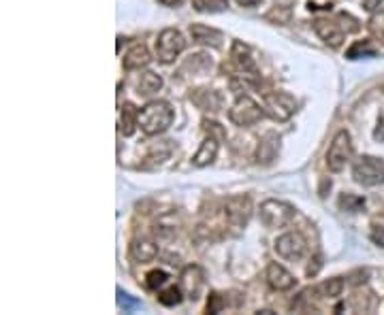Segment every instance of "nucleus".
I'll list each match as a JSON object with an SVG mask.
<instances>
[{"label":"nucleus","mask_w":384,"mask_h":315,"mask_svg":"<svg viewBox=\"0 0 384 315\" xmlns=\"http://www.w3.org/2000/svg\"><path fill=\"white\" fill-rule=\"evenodd\" d=\"M173 117H176V113H173L169 103L154 101L147 107H143V111L139 113V128L149 136L160 134L173 124Z\"/></svg>","instance_id":"f257e3e1"},{"label":"nucleus","mask_w":384,"mask_h":315,"mask_svg":"<svg viewBox=\"0 0 384 315\" xmlns=\"http://www.w3.org/2000/svg\"><path fill=\"white\" fill-rule=\"evenodd\" d=\"M352 177L357 184L368 186V188L384 184V160L374 158V155H361L355 162Z\"/></svg>","instance_id":"f03ea898"},{"label":"nucleus","mask_w":384,"mask_h":315,"mask_svg":"<svg viewBox=\"0 0 384 315\" xmlns=\"http://www.w3.org/2000/svg\"><path fill=\"white\" fill-rule=\"evenodd\" d=\"M350 158H352V139L346 130H339L333 136L329 151H326V166L333 173H339L350 162Z\"/></svg>","instance_id":"7ed1b4c3"},{"label":"nucleus","mask_w":384,"mask_h":315,"mask_svg":"<svg viewBox=\"0 0 384 315\" xmlns=\"http://www.w3.org/2000/svg\"><path fill=\"white\" fill-rule=\"evenodd\" d=\"M263 105H265V111L278 122L291 120V117L295 115V111H297L295 96L288 94V92H269V94H265Z\"/></svg>","instance_id":"20e7f679"},{"label":"nucleus","mask_w":384,"mask_h":315,"mask_svg":"<svg viewBox=\"0 0 384 315\" xmlns=\"http://www.w3.org/2000/svg\"><path fill=\"white\" fill-rule=\"evenodd\" d=\"M184 47H186V38L176 28L163 30L156 38V55L163 64H171L184 51Z\"/></svg>","instance_id":"39448f33"},{"label":"nucleus","mask_w":384,"mask_h":315,"mask_svg":"<svg viewBox=\"0 0 384 315\" xmlns=\"http://www.w3.org/2000/svg\"><path fill=\"white\" fill-rule=\"evenodd\" d=\"M295 218V209L282 201H265L261 205V222L267 228H284Z\"/></svg>","instance_id":"423d86ee"},{"label":"nucleus","mask_w":384,"mask_h":315,"mask_svg":"<svg viewBox=\"0 0 384 315\" xmlns=\"http://www.w3.org/2000/svg\"><path fill=\"white\" fill-rule=\"evenodd\" d=\"M261 117H263V109L250 96H239L228 111V120L241 128L254 126L256 122H261Z\"/></svg>","instance_id":"0eeeda50"},{"label":"nucleus","mask_w":384,"mask_h":315,"mask_svg":"<svg viewBox=\"0 0 384 315\" xmlns=\"http://www.w3.org/2000/svg\"><path fill=\"white\" fill-rule=\"evenodd\" d=\"M250 215H252V201L245 194L228 196L224 203V218L230 226L243 228L250 222Z\"/></svg>","instance_id":"6e6552de"},{"label":"nucleus","mask_w":384,"mask_h":315,"mask_svg":"<svg viewBox=\"0 0 384 315\" xmlns=\"http://www.w3.org/2000/svg\"><path fill=\"white\" fill-rule=\"evenodd\" d=\"M276 251L282 255L284 260H301L305 253V241L299 232H286L278 236L276 241Z\"/></svg>","instance_id":"1a4fd4ad"},{"label":"nucleus","mask_w":384,"mask_h":315,"mask_svg":"<svg viewBox=\"0 0 384 315\" xmlns=\"http://www.w3.org/2000/svg\"><path fill=\"white\" fill-rule=\"evenodd\" d=\"M267 284L278 292H286V290H291L295 286V277L282 264L272 262L267 266Z\"/></svg>","instance_id":"9d476101"},{"label":"nucleus","mask_w":384,"mask_h":315,"mask_svg":"<svg viewBox=\"0 0 384 315\" xmlns=\"http://www.w3.org/2000/svg\"><path fill=\"white\" fill-rule=\"evenodd\" d=\"M230 58H233V62H235V66L245 75H252V77H256L259 75V66H256V62H254V58L250 55V49L241 43V41H235L233 43V49H230Z\"/></svg>","instance_id":"9b49d317"},{"label":"nucleus","mask_w":384,"mask_h":315,"mask_svg":"<svg viewBox=\"0 0 384 315\" xmlns=\"http://www.w3.org/2000/svg\"><path fill=\"white\" fill-rule=\"evenodd\" d=\"M314 30L329 47H339L344 43V30L337 24H333V22H326V19H316Z\"/></svg>","instance_id":"f8f14e48"},{"label":"nucleus","mask_w":384,"mask_h":315,"mask_svg":"<svg viewBox=\"0 0 384 315\" xmlns=\"http://www.w3.org/2000/svg\"><path fill=\"white\" fill-rule=\"evenodd\" d=\"M278 151H280V136L276 132H267L261 139V145L256 151L259 164H272L276 160Z\"/></svg>","instance_id":"ddd939ff"},{"label":"nucleus","mask_w":384,"mask_h":315,"mask_svg":"<svg viewBox=\"0 0 384 315\" xmlns=\"http://www.w3.org/2000/svg\"><path fill=\"white\" fill-rule=\"evenodd\" d=\"M182 286L188 294V299L197 301L199 299V292L203 288V273L199 266H188L184 273H182Z\"/></svg>","instance_id":"4468645a"},{"label":"nucleus","mask_w":384,"mask_h":315,"mask_svg":"<svg viewBox=\"0 0 384 315\" xmlns=\"http://www.w3.org/2000/svg\"><path fill=\"white\" fill-rule=\"evenodd\" d=\"M190 34L201 45H211V47L222 45V32L216 30V28H209V26H203V24H192Z\"/></svg>","instance_id":"2eb2a0df"},{"label":"nucleus","mask_w":384,"mask_h":315,"mask_svg":"<svg viewBox=\"0 0 384 315\" xmlns=\"http://www.w3.org/2000/svg\"><path fill=\"white\" fill-rule=\"evenodd\" d=\"M218 147H220V141L214 139V136H207V139L201 143L199 151L195 153V158H192V164L195 166H207L216 160L218 155Z\"/></svg>","instance_id":"dca6fc26"},{"label":"nucleus","mask_w":384,"mask_h":315,"mask_svg":"<svg viewBox=\"0 0 384 315\" xmlns=\"http://www.w3.org/2000/svg\"><path fill=\"white\" fill-rule=\"evenodd\" d=\"M190 101L203 111H218L222 107V96L214 90H197L190 96Z\"/></svg>","instance_id":"f3484780"},{"label":"nucleus","mask_w":384,"mask_h":315,"mask_svg":"<svg viewBox=\"0 0 384 315\" xmlns=\"http://www.w3.org/2000/svg\"><path fill=\"white\" fill-rule=\"evenodd\" d=\"M130 255L137 262H149V260H154L158 255V247H156V243H152V241H145V239H137V241H132V245H130Z\"/></svg>","instance_id":"a211bd4d"},{"label":"nucleus","mask_w":384,"mask_h":315,"mask_svg":"<svg viewBox=\"0 0 384 315\" xmlns=\"http://www.w3.org/2000/svg\"><path fill=\"white\" fill-rule=\"evenodd\" d=\"M139 126V113L134 109L130 103H124L122 107V113H120V132L124 136H132L134 130Z\"/></svg>","instance_id":"6ab92c4d"},{"label":"nucleus","mask_w":384,"mask_h":315,"mask_svg":"<svg viewBox=\"0 0 384 315\" xmlns=\"http://www.w3.org/2000/svg\"><path fill=\"white\" fill-rule=\"evenodd\" d=\"M152 62V58H149V51L145 45H134L126 58H124V68L128 71H134V68H141V66H147Z\"/></svg>","instance_id":"aec40b11"},{"label":"nucleus","mask_w":384,"mask_h":315,"mask_svg":"<svg viewBox=\"0 0 384 315\" xmlns=\"http://www.w3.org/2000/svg\"><path fill=\"white\" fill-rule=\"evenodd\" d=\"M160 88H163V79L156 73H143L139 84H137V90H139L141 96H149L154 92H158Z\"/></svg>","instance_id":"412c9836"},{"label":"nucleus","mask_w":384,"mask_h":315,"mask_svg":"<svg viewBox=\"0 0 384 315\" xmlns=\"http://www.w3.org/2000/svg\"><path fill=\"white\" fill-rule=\"evenodd\" d=\"M184 68H190L195 75H203L211 68V58H207L205 53H195L190 55V60L184 64Z\"/></svg>","instance_id":"4be33fe9"},{"label":"nucleus","mask_w":384,"mask_h":315,"mask_svg":"<svg viewBox=\"0 0 384 315\" xmlns=\"http://www.w3.org/2000/svg\"><path fill=\"white\" fill-rule=\"evenodd\" d=\"M341 290H344V281H341L339 277L329 279V281H324L322 286H318V292L322 294V297H326V299H337V297H341Z\"/></svg>","instance_id":"5701e85b"},{"label":"nucleus","mask_w":384,"mask_h":315,"mask_svg":"<svg viewBox=\"0 0 384 315\" xmlns=\"http://www.w3.org/2000/svg\"><path fill=\"white\" fill-rule=\"evenodd\" d=\"M158 301H160L165 307H176V305H180V303L184 301V297H182V290H180V288H176V286H171V288H167L165 292H160V294H158Z\"/></svg>","instance_id":"b1692460"},{"label":"nucleus","mask_w":384,"mask_h":315,"mask_svg":"<svg viewBox=\"0 0 384 315\" xmlns=\"http://www.w3.org/2000/svg\"><path fill=\"white\" fill-rule=\"evenodd\" d=\"M339 207L344 211H350V213H357L365 207V199H361V196L357 194H341V199H339Z\"/></svg>","instance_id":"393cba45"},{"label":"nucleus","mask_w":384,"mask_h":315,"mask_svg":"<svg viewBox=\"0 0 384 315\" xmlns=\"http://www.w3.org/2000/svg\"><path fill=\"white\" fill-rule=\"evenodd\" d=\"M197 11H209V13H218L228 7V0H192Z\"/></svg>","instance_id":"a878e982"},{"label":"nucleus","mask_w":384,"mask_h":315,"mask_svg":"<svg viewBox=\"0 0 384 315\" xmlns=\"http://www.w3.org/2000/svg\"><path fill=\"white\" fill-rule=\"evenodd\" d=\"M376 53V49L372 47V43L370 41H357L350 49H348V55L350 60H357V58H363V55H374Z\"/></svg>","instance_id":"bb28decb"},{"label":"nucleus","mask_w":384,"mask_h":315,"mask_svg":"<svg viewBox=\"0 0 384 315\" xmlns=\"http://www.w3.org/2000/svg\"><path fill=\"white\" fill-rule=\"evenodd\" d=\"M145 284L149 290H158L167 284V273L165 270H149L147 277H145Z\"/></svg>","instance_id":"cd10ccee"},{"label":"nucleus","mask_w":384,"mask_h":315,"mask_svg":"<svg viewBox=\"0 0 384 315\" xmlns=\"http://www.w3.org/2000/svg\"><path fill=\"white\" fill-rule=\"evenodd\" d=\"M203 130L207 132V136H214V139H218V141H226V130L216 122L203 120Z\"/></svg>","instance_id":"c85d7f7f"},{"label":"nucleus","mask_w":384,"mask_h":315,"mask_svg":"<svg viewBox=\"0 0 384 315\" xmlns=\"http://www.w3.org/2000/svg\"><path fill=\"white\" fill-rule=\"evenodd\" d=\"M370 30H372V32H374L378 38H382V41H384V9L372 17V22H370Z\"/></svg>","instance_id":"c756f323"},{"label":"nucleus","mask_w":384,"mask_h":315,"mask_svg":"<svg viewBox=\"0 0 384 315\" xmlns=\"http://www.w3.org/2000/svg\"><path fill=\"white\" fill-rule=\"evenodd\" d=\"M222 307H224V301L220 299V294L214 292V294L209 297V303H207V313H220Z\"/></svg>","instance_id":"7c9ffc66"},{"label":"nucleus","mask_w":384,"mask_h":315,"mask_svg":"<svg viewBox=\"0 0 384 315\" xmlns=\"http://www.w3.org/2000/svg\"><path fill=\"white\" fill-rule=\"evenodd\" d=\"M372 241L380 247H384V226H374L372 228Z\"/></svg>","instance_id":"2f4dec72"},{"label":"nucleus","mask_w":384,"mask_h":315,"mask_svg":"<svg viewBox=\"0 0 384 315\" xmlns=\"http://www.w3.org/2000/svg\"><path fill=\"white\" fill-rule=\"evenodd\" d=\"M120 305L124 307V311H132L139 307V301H132V299H128V294L120 292Z\"/></svg>","instance_id":"473e14b6"},{"label":"nucleus","mask_w":384,"mask_h":315,"mask_svg":"<svg viewBox=\"0 0 384 315\" xmlns=\"http://www.w3.org/2000/svg\"><path fill=\"white\" fill-rule=\"evenodd\" d=\"M376 141H384V113H380V120H378V128L374 132Z\"/></svg>","instance_id":"72a5a7b5"},{"label":"nucleus","mask_w":384,"mask_h":315,"mask_svg":"<svg viewBox=\"0 0 384 315\" xmlns=\"http://www.w3.org/2000/svg\"><path fill=\"white\" fill-rule=\"evenodd\" d=\"M359 3L363 5V9H365V11H376V9L380 7L382 0H359Z\"/></svg>","instance_id":"f704fd0d"},{"label":"nucleus","mask_w":384,"mask_h":315,"mask_svg":"<svg viewBox=\"0 0 384 315\" xmlns=\"http://www.w3.org/2000/svg\"><path fill=\"white\" fill-rule=\"evenodd\" d=\"M320 266H322V262H320V255H316V258H314V264L307 266V275H310V277H314V275L320 270Z\"/></svg>","instance_id":"c9c22d12"},{"label":"nucleus","mask_w":384,"mask_h":315,"mask_svg":"<svg viewBox=\"0 0 384 315\" xmlns=\"http://www.w3.org/2000/svg\"><path fill=\"white\" fill-rule=\"evenodd\" d=\"M237 3H239L241 7H254V5L261 3V0H237Z\"/></svg>","instance_id":"e433bc0d"},{"label":"nucleus","mask_w":384,"mask_h":315,"mask_svg":"<svg viewBox=\"0 0 384 315\" xmlns=\"http://www.w3.org/2000/svg\"><path fill=\"white\" fill-rule=\"evenodd\" d=\"M160 3H163V5H169V7H171V5H178V3H182V0H160Z\"/></svg>","instance_id":"4c0bfd02"}]
</instances>
